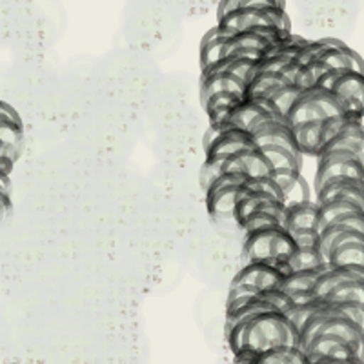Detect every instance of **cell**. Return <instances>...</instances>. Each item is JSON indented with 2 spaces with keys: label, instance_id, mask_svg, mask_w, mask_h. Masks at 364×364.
I'll return each instance as SVG.
<instances>
[{
  "label": "cell",
  "instance_id": "6da1fadb",
  "mask_svg": "<svg viewBox=\"0 0 364 364\" xmlns=\"http://www.w3.org/2000/svg\"><path fill=\"white\" fill-rule=\"evenodd\" d=\"M233 355L261 353L277 346H299V330L281 311L253 315L224 330Z\"/></svg>",
  "mask_w": 364,
  "mask_h": 364
},
{
  "label": "cell",
  "instance_id": "7a4b0ae2",
  "mask_svg": "<svg viewBox=\"0 0 364 364\" xmlns=\"http://www.w3.org/2000/svg\"><path fill=\"white\" fill-rule=\"evenodd\" d=\"M215 28L223 38L255 28H279L286 33H294L290 15L286 13V8H277V6L233 9L217 18Z\"/></svg>",
  "mask_w": 364,
  "mask_h": 364
},
{
  "label": "cell",
  "instance_id": "3957f363",
  "mask_svg": "<svg viewBox=\"0 0 364 364\" xmlns=\"http://www.w3.org/2000/svg\"><path fill=\"white\" fill-rule=\"evenodd\" d=\"M297 252L294 239L282 226L266 228L257 232L245 233L242 259L245 262L262 261V259H279L290 264L291 257Z\"/></svg>",
  "mask_w": 364,
  "mask_h": 364
},
{
  "label": "cell",
  "instance_id": "277c9868",
  "mask_svg": "<svg viewBox=\"0 0 364 364\" xmlns=\"http://www.w3.org/2000/svg\"><path fill=\"white\" fill-rule=\"evenodd\" d=\"M315 86L331 91L343 102L344 113L364 112V73L355 70H333L317 80Z\"/></svg>",
  "mask_w": 364,
  "mask_h": 364
},
{
  "label": "cell",
  "instance_id": "5b68a950",
  "mask_svg": "<svg viewBox=\"0 0 364 364\" xmlns=\"http://www.w3.org/2000/svg\"><path fill=\"white\" fill-rule=\"evenodd\" d=\"M290 272L291 266L279 259L245 262V266L235 273L230 288H248L259 294V291L279 288L282 279Z\"/></svg>",
  "mask_w": 364,
  "mask_h": 364
},
{
  "label": "cell",
  "instance_id": "8992f818",
  "mask_svg": "<svg viewBox=\"0 0 364 364\" xmlns=\"http://www.w3.org/2000/svg\"><path fill=\"white\" fill-rule=\"evenodd\" d=\"M359 178L364 181V157L348 149H326L317 155L315 190L333 178Z\"/></svg>",
  "mask_w": 364,
  "mask_h": 364
},
{
  "label": "cell",
  "instance_id": "52a82bcc",
  "mask_svg": "<svg viewBox=\"0 0 364 364\" xmlns=\"http://www.w3.org/2000/svg\"><path fill=\"white\" fill-rule=\"evenodd\" d=\"M246 177L240 173H220L210 186L204 190L208 215L219 223H233V208H235L237 191L245 184ZM235 226V223H233Z\"/></svg>",
  "mask_w": 364,
  "mask_h": 364
},
{
  "label": "cell",
  "instance_id": "ba28073f",
  "mask_svg": "<svg viewBox=\"0 0 364 364\" xmlns=\"http://www.w3.org/2000/svg\"><path fill=\"white\" fill-rule=\"evenodd\" d=\"M308 364L341 363V360H363V344H353L341 337L318 333L301 348Z\"/></svg>",
  "mask_w": 364,
  "mask_h": 364
},
{
  "label": "cell",
  "instance_id": "9c48e42d",
  "mask_svg": "<svg viewBox=\"0 0 364 364\" xmlns=\"http://www.w3.org/2000/svg\"><path fill=\"white\" fill-rule=\"evenodd\" d=\"M272 119H281L277 113L273 112L272 104L266 99H252L246 100L242 99L235 108L230 112L224 122H228L233 128H239L246 133L255 132L259 126Z\"/></svg>",
  "mask_w": 364,
  "mask_h": 364
},
{
  "label": "cell",
  "instance_id": "30bf717a",
  "mask_svg": "<svg viewBox=\"0 0 364 364\" xmlns=\"http://www.w3.org/2000/svg\"><path fill=\"white\" fill-rule=\"evenodd\" d=\"M220 133L215 141L211 142L206 149H204V157L208 159H220L226 161L228 157L245 151V149L255 148L252 141V135L239 128H233L228 122H220Z\"/></svg>",
  "mask_w": 364,
  "mask_h": 364
},
{
  "label": "cell",
  "instance_id": "8fae6325",
  "mask_svg": "<svg viewBox=\"0 0 364 364\" xmlns=\"http://www.w3.org/2000/svg\"><path fill=\"white\" fill-rule=\"evenodd\" d=\"M315 203L323 204L330 200H350L364 208V181L359 178H333L315 190Z\"/></svg>",
  "mask_w": 364,
  "mask_h": 364
},
{
  "label": "cell",
  "instance_id": "7c38bea8",
  "mask_svg": "<svg viewBox=\"0 0 364 364\" xmlns=\"http://www.w3.org/2000/svg\"><path fill=\"white\" fill-rule=\"evenodd\" d=\"M252 135V141L255 144V148H264V146H281V148L295 149V141H294V132L288 126L284 119H272L268 122H264L262 126L255 129V132L250 133Z\"/></svg>",
  "mask_w": 364,
  "mask_h": 364
},
{
  "label": "cell",
  "instance_id": "4fadbf2b",
  "mask_svg": "<svg viewBox=\"0 0 364 364\" xmlns=\"http://www.w3.org/2000/svg\"><path fill=\"white\" fill-rule=\"evenodd\" d=\"M317 213L318 204L314 199L284 206L282 228L288 233L302 232V230H315L317 232Z\"/></svg>",
  "mask_w": 364,
  "mask_h": 364
},
{
  "label": "cell",
  "instance_id": "5bb4252c",
  "mask_svg": "<svg viewBox=\"0 0 364 364\" xmlns=\"http://www.w3.org/2000/svg\"><path fill=\"white\" fill-rule=\"evenodd\" d=\"M328 266H343V268H364V239L348 240L344 245L336 246L328 252Z\"/></svg>",
  "mask_w": 364,
  "mask_h": 364
},
{
  "label": "cell",
  "instance_id": "9a60e30c",
  "mask_svg": "<svg viewBox=\"0 0 364 364\" xmlns=\"http://www.w3.org/2000/svg\"><path fill=\"white\" fill-rule=\"evenodd\" d=\"M286 80L282 79L281 73H253L250 80L246 82L245 93L242 99L252 100V99H266L279 90V87L286 86Z\"/></svg>",
  "mask_w": 364,
  "mask_h": 364
},
{
  "label": "cell",
  "instance_id": "2e32d148",
  "mask_svg": "<svg viewBox=\"0 0 364 364\" xmlns=\"http://www.w3.org/2000/svg\"><path fill=\"white\" fill-rule=\"evenodd\" d=\"M294 132V141L295 148H297L299 154L304 157V155H311V157H317L318 151H321V120H314V122H308V124H301L291 128Z\"/></svg>",
  "mask_w": 364,
  "mask_h": 364
},
{
  "label": "cell",
  "instance_id": "e0dca14e",
  "mask_svg": "<svg viewBox=\"0 0 364 364\" xmlns=\"http://www.w3.org/2000/svg\"><path fill=\"white\" fill-rule=\"evenodd\" d=\"M242 100V97L235 95V93H215V95L208 97L203 102V108L206 112L210 124H220L226 120L237 104Z\"/></svg>",
  "mask_w": 364,
  "mask_h": 364
},
{
  "label": "cell",
  "instance_id": "ac0fdd59",
  "mask_svg": "<svg viewBox=\"0 0 364 364\" xmlns=\"http://www.w3.org/2000/svg\"><path fill=\"white\" fill-rule=\"evenodd\" d=\"M273 170H294L302 173V155L295 149L281 148V146H264L259 148Z\"/></svg>",
  "mask_w": 364,
  "mask_h": 364
},
{
  "label": "cell",
  "instance_id": "d6986e66",
  "mask_svg": "<svg viewBox=\"0 0 364 364\" xmlns=\"http://www.w3.org/2000/svg\"><path fill=\"white\" fill-rule=\"evenodd\" d=\"M220 57H223V37L213 26L200 41V70L215 64Z\"/></svg>",
  "mask_w": 364,
  "mask_h": 364
},
{
  "label": "cell",
  "instance_id": "ffe728a7",
  "mask_svg": "<svg viewBox=\"0 0 364 364\" xmlns=\"http://www.w3.org/2000/svg\"><path fill=\"white\" fill-rule=\"evenodd\" d=\"M301 93H302L301 87L294 86V84H286V86L279 87V90L275 91V93H273L268 100H269V104H272L273 112L277 113L281 119H284L286 113L290 112L291 106L297 102V99Z\"/></svg>",
  "mask_w": 364,
  "mask_h": 364
},
{
  "label": "cell",
  "instance_id": "44dd1931",
  "mask_svg": "<svg viewBox=\"0 0 364 364\" xmlns=\"http://www.w3.org/2000/svg\"><path fill=\"white\" fill-rule=\"evenodd\" d=\"M324 301L330 302H364V281H344L330 291Z\"/></svg>",
  "mask_w": 364,
  "mask_h": 364
},
{
  "label": "cell",
  "instance_id": "7402d4cb",
  "mask_svg": "<svg viewBox=\"0 0 364 364\" xmlns=\"http://www.w3.org/2000/svg\"><path fill=\"white\" fill-rule=\"evenodd\" d=\"M22 139H24V126L21 119H0V142L11 148H22Z\"/></svg>",
  "mask_w": 364,
  "mask_h": 364
},
{
  "label": "cell",
  "instance_id": "603a6c76",
  "mask_svg": "<svg viewBox=\"0 0 364 364\" xmlns=\"http://www.w3.org/2000/svg\"><path fill=\"white\" fill-rule=\"evenodd\" d=\"M326 262L323 261V257L318 253L317 246H306V248H297L295 255L291 257L290 266L291 272L294 269H315L324 266Z\"/></svg>",
  "mask_w": 364,
  "mask_h": 364
},
{
  "label": "cell",
  "instance_id": "cb8c5ba5",
  "mask_svg": "<svg viewBox=\"0 0 364 364\" xmlns=\"http://www.w3.org/2000/svg\"><path fill=\"white\" fill-rule=\"evenodd\" d=\"M259 6H277L286 8V0H219L217 6V18L226 15L228 11L239 8H259Z\"/></svg>",
  "mask_w": 364,
  "mask_h": 364
},
{
  "label": "cell",
  "instance_id": "d4e9b609",
  "mask_svg": "<svg viewBox=\"0 0 364 364\" xmlns=\"http://www.w3.org/2000/svg\"><path fill=\"white\" fill-rule=\"evenodd\" d=\"M304 200H311V188L304 175L301 173L288 190L282 191V204L290 206V204L304 203Z\"/></svg>",
  "mask_w": 364,
  "mask_h": 364
},
{
  "label": "cell",
  "instance_id": "484cf974",
  "mask_svg": "<svg viewBox=\"0 0 364 364\" xmlns=\"http://www.w3.org/2000/svg\"><path fill=\"white\" fill-rule=\"evenodd\" d=\"M273 226H281L279 219H275V217L269 215V213H264V211L257 210V211H253L252 215H250L245 223L240 224L239 228L245 233H250V232L266 230V228H273Z\"/></svg>",
  "mask_w": 364,
  "mask_h": 364
},
{
  "label": "cell",
  "instance_id": "4316f807",
  "mask_svg": "<svg viewBox=\"0 0 364 364\" xmlns=\"http://www.w3.org/2000/svg\"><path fill=\"white\" fill-rule=\"evenodd\" d=\"M299 171H294V170H273L272 173H269V177H272V181L277 184V188L281 190V193L284 190H288V188L291 186L295 182V178L299 177Z\"/></svg>",
  "mask_w": 364,
  "mask_h": 364
},
{
  "label": "cell",
  "instance_id": "83f0119b",
  "mask_svg": "<svg viewBox=\"0 0 364 364\" xmlns=\"http://www.w3.org/2000/svg\"><path fill=\"white\" fill-rule=\"evenodd\" d=\"M0 193L11 195V178L4 171H0Z\"/></svg>",
  "mask_w": 364,
  "mask_h": 364
}]
</instances>
